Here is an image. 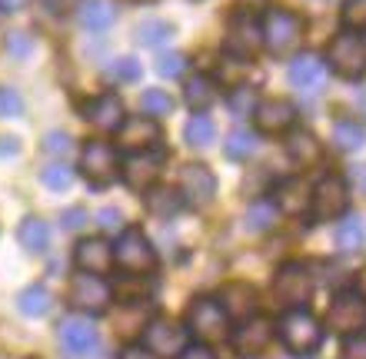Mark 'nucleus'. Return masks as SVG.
Listing matches in <instances>:
<instances>
[{
  "label": "nucleus",
  "mask_w": 366,
  "mask_h": 359,
  "mask_svg": "<svg viewBox=\"0 0 366 359\" xmlns=\"http://www.w3.org/2000/svg\"><path fill=\"white\" fill-rule=\"evenodd\" d=\"M80 166H84L87 183L97 186V190H104V186L114 183V180H117V170H120L114 146L104 143V140H90V143L84 146V153H80Z\"/></svg>",
  "instance_id": "f8f14e48"
},
{
  "label": "nucleus",
  "mask_w": 366,
  "mask_h": 359,
  "mask_svg": "<svg viewBox=\"0 0 366 359\" xmlns=\"http://www.w3.org/2000/svg\"><path fill=\"white\" fill-rule=\"evenodd\" d=\"M270 343H273V320H267V316L243 320V326L237 330V336H233V346H237L240 356H257V353H263Z\"/></svg>",
  "instance_id": "a211bd4d"
},
{
  "label": "nucleus",
  "mask_w": 366,
  "mask_h": 359,
  "mask_svg": "<svg viewBox=\"0 0 366 359\" xmlns=\"http://www.w3.org/2000/svg\"><path fill=\"white\" fill-rule=\"evenodd\" d=\"M327 326L343 336L366 333V300L360 293H340L327 310Z\"/></svg>",
  "instance_id": "9d476101"
},
{
  "label": "nucleus",
  "mask_w": 366,
  "mask_h": 359,
  "mask_svg": "<svg viewBox=\"0 0 366 359\" xmlns=\"http://www.w3.org/2000/svg\"><path fill=\"white\" fill-rule=\"evenodd\" d=\"M187 333L197 336L203 346L223 343L230 336V316L223 313V306L213 300V296H200V300H193L190 310H187Z\"/></svg>",
  "instance_id": "f257e3e1"
},
{
  "label": "nucleus",
  "mask_w": 366,
  "mask_h": 359,
  "mask_svg": "<svg viewBox=\"0 0 366 359\" xmlns=\"http://www.w3.org/2000/svg\"><path fill=\"white\" fill-rule=\"evenodd\" d=\"M74 263H77L80 273H94V276H104L110 266H114V246L100 236H90V240H80L77 250H74Z\"/></svg>",
  "instance_id": "6ab92c4d"
},
{
  "label": "nucleus",
  "mask_w": 366,
  "mask_h": 359,
  "mask_svg": "<svg viewBox=\"0 0 366 359\" xmlns=\"http://www.w3.org/2000/svg\"><path fill=\"white\" fill-rule=\"evenodd\" d=\"M104 77L110 80V84H134V80L144 77V70H140V60L134 57H117L107 64Z\"/></svg>",
  "instance_id": "c9c22d12"
},
{
  "label": "nucleus",
  "mask_w": 366,
  "mask_h": 359,
  "mask_svg": "<svg viewBox=\"0 0 366 359\" xmlns=\"http://www.w3.org/2000/svg\"><path fill=\"white\" fill-rule=\"evenodd\" d=\"M263 47L270 50L273 57H290L293 50L300 47V40H303V20L297 14H290V10H267V17H263Z\"/></svg>",
  "instance_id": "f03ea898"
},
{
  "label": "nucleus",
  "mask_w": 366,
  "mask_h": 359,
  "mask_svg": "<svg viewBox=\"0 0 366 359\" xmlns=\"http://www.w3.org/2000/svg\"><path fill=\"white\" fill-rule=\"evenodd\" d=\"M277 200H273V206H277L280 213H290V216H300L303 210L310 206V196H313V190H310L300 176H290V180H280L277 183Z\"/></svg>",
  "instance_id": "4be33fe9"
},
{
  "label": "nucleus",
  "mask_w": 366,
  "mask_h": 359,
  "mask_svg": "<svg viewBox=\"0 0 366 359\" xmlns=\"http://www.w3.org/2000/svg\"><path fill=\"white\" fill-rule=\"evenodd\" d=\"M67 303L74 310L97 316V313H107L110 303H114V290L104 276H94V273H77L67 286Z\"/></svg>",
  "instance_id": "20e7f679"
},
{
  "label": "nucleus",
  "mask_w": 366,
  "mask_h": 359,
  "mask_svg": "<svg viewBox=\"0 0 366 359\" xmlns=\"http://www.w3.org/2000/svg\"><path fill=\"white\" fill-rule=\"evenodd\" d=\"M114 263L120 270L134 273V276L150 273L157 266V253H154V246H150V240H147V233L140 226L120 230V240H117V246H114Z\"/></svg>",
  "instance_id": "7ed1b4c3"
},
{
  "label": "nucleus",
  "mask_w": 366,
  "mask_h": 359,
  "mask_svg": "<svg viewBox=\"0 0 366 359\" xmlns=\"http://www.w3.org/2000/svg\"><path fill=\"white\" fill-rule=\"evenodd\" d=\"M357 293H360V296H363V300H366V270L357 276Z\"/></svg>",
  "instance_id": "864d4df0"
},
{
  "label": "nucleus",
  "mask_w": 366,
  "mask_h": 359,
  "mask_svg": "<svg viewBox=\"0 0 366 359\" xmlns=\"http://www.w3.org/2000/svg\"><path fill=\"white\" fill-rule=\"evenodd\" d=\"M177 359H217V353H213L210 346H187Z\"/></svg>",
  "instance_id": "09e8293b"
},
{
  "label": "nucleus",
  "mask_w": 366,
  "mask_h": 359,
  "mask_svg": "<svg viewBox=\"0 0 366 359\" xmlns=\"http://www.w3.org/2000/svg\"><path fill=\"white\" fill-rule=\"evenodd\" d=\"M97 223H100V230H107V233H117V230L124 226V216H120L117 206H104V210H97Z\"/></svg>",
  "instance_id": "49530a36"
},
{
  "label": "nucleus",
  "mask_w": 366,
  "mask_h": 359,
  "mask_svg": "<svg viewBox=\"0 0 366 359\" xmlns=\"http://www.w3.org/2000/svg\"><path fill=\"white\" fill-rule=\"evenodd\" d=\"M297 120V107L290 100H280V97H270V100H260L253 107V123L260 133H283L290 130Z\"/></svg>",
  "instance_id": "dca6fc26"
},
{
  "label": "nucleus",
  "mask_w": 366,
  "mask_h": 359,
  "mask_svg": "<svg viewBox=\"0 0 366 359\" xmlns=\"http://www.w3.org/2000/svg\"><path fill=\"white\" fill-rule=\"evenodd\" d=\"M144 206L147 213L157 216V220H170V216H177L183 210V196L180 190H170V186H154V190H147Z\"/></svg>",
  "instance_id": "393cba45"
},
{
  "label": "nucleus",
  "mask_w": 366,
  "mask_h": 359,
  "mask_svg": "<svg viewBox=\"0 0 366 359\" xmlns=\"http://www.w3.org/2000/svg\"><path fill=\"white\" fill-rule=\"evenodd\" d=\"M70 150H74V140H70L64 130H50V133L44 136V153H50V156H67Z\"/></svg>",
  "instance_id": "37998d69"
},
{
  "label": "nucleus",
  "mask_w": 366,
  "mask_h": 359,
  "mask_svg": "<svg viewBox=\"0 0 366 359\" xmlns=\"http://www.w3.org/2000/svg\"><path fill=\"white\" fill-rule=\"evenodd\" d=\"M117 143L124 146V150H154L160 143V126L157 120L144 117V113H137V117H124V123L117 126Z\"/></svg>",
  "instance_id": "2eb2a0df"
},
{
  "label": "nucleus",
  "mask_w": 366,
  "mask_h": 359,
  "mask_svg": "<svg viewBox=\"0 0 366 359\" xmlns=\"http://www.w3.org/2000/svg\"><path fill=\"white\" fill-rule=\"evenodd\" d=\"M363 143H366V130L357 120H340V123L333 126V146H337V150L353 153V150H360Z\"/></svg>",
  "instance_id": "7c9ffc66"
},
{
  "label": "nucleus",
  "mask_w": 366,
  "mask_h": 359,
  "mask_svg": "<svg viewBox=\"0 0 366 359\" xmlns=\"http://www.w3.org/2000/svg\"><path fill=\"white\" fill-rule=\"evenodd\" d=\"M217 303L223 306V313L230 320H250L253 306H257V293H253L250 283H227Z\"/></svg>",
  "instance_id": "5701e85b"
},
{
  "label": "nucleus",
  "mask_w": 366,
  "mask_h": 359,
  "mask_svg": "<svg viewBox=\"0 0 366 359\" xmlns=\"http://www.w3.org/2000/svg\"><path fill=\"white\" fill-rule=\"evenodd\" d=\"M164 163H167V150H160V146H154V150H140V153H130L124 160L120 176H124V183L130 186V190H144L147 193V190L157 183V176H160Z\"/></svg>",
  "instance_id": "1a4fd4ad"
},
{
  "label": "nucleus",
  "mask_w": 366,
  "mask_h": 359,
  "mask_svg": "<svg viewBox=\"0 0 366 359\" xmlns=\"http://www.w3.org/2000/svg\"><path fill=\"white\" fill-rule=\"evenodd\" d=\"M330 70L343 80L366 77V40L360 34H337L330 44Z\"/></svg>",
  "instance_id": "423d86ee"
},
{
  "label": "nucleus",
  "mask_w": 366,
  "mask_h": 359,
  "mask_svg": "<svg viewBox=\"0 0 366 359\" xmlns=\"http://www.w3.org/2000/svg\"><path fill=\"white\" fill-rule=\"evenodd\" d=\"M140 110H144V117L157 120V117H167V113H174V97L167 93V90H144V97H140Z\"/></svg>",
  "instance_id": "e433bc0d"
},
{
  "label": "nucleus",
  "mask_w": 366,
  "mask_h": 359,
  "mask_svg": "<svg viewBox=\"0 0 366 359\" xmlns=\"http://www.w3.org/2000/svg\"><path fill=\"white\" fill-rule=\"evenodd\" d=\"M17 240L27 253H44L50 243V226L40 216H24V223L17 230Z\"/></svg>",
  "instance_id": "cd10ccee"
},
{
  "label": "nucleus",
  "mask_w": 366,
  "mask_h": 359,
  "mask_svg": "<svg viewBox=\"0 0 366 359\" xmlns=\"http://www.w3.org/2000/svg\"><path fill=\"white\" fill-rule=\"evenodd\" d=\"M310 206H313L317 220H337V216H343L347 213V206H350L347 180H340V176H323V180L313 186Z\"/></svg>",
  "instance_id": "ddd939ff"
},
{
  "label": "nucleus",
  "mask_w": 366,
  "mask_h": 359,
  "mask_svg": "<svg viewBox=\"0 0 366 359\" xmlns=\"http://www.w3.org/2000/svg\"><path fill=\"white\" fill-rule=\"evenodd\" d=\"M340 359H366V333L347 336V343L340 346Z\"/></svg>",
  "instance_id": "a18cd8bd"
},
{
  "label": "nucleus",
  "mask_w": 366,
  "mask_h": 359,
  "mask_svg": "<svg viewBox=\"0 0 366 359\" xmlns=\"http://www.w3.org/2000/svg\"><path fill=\"white\" fill-rule=\"evenodd\" d=\"M60 343L70 356H90V353L100 346V336H97V326L90 320H80V316H67L60 323Z\"/></svg>",
  "instance_id": "f3484780"
},
{
  "label": "nucleus",
  "mask_w": 366,
  "mask_h": 359,
  "mask_svg": "<svg viewBox=\"0 0 366 359\" xmlns=\"http://www.w3.org/2000/svg\"><path fill=\"white\" fill-rule=\"evenodd\" d=\"M24 4H27V0H0V10H7L10 14V10H20Z\"/></svg>",
  "instance_id": "603ef678"
},
{
  "label": "nucleus",
  "mask_w": 366,
  "mask_h": 359,
  "mask_svg": "<svg viewBox=\"0 0 366 359\" xmlns=\"http://www.w3.org/2000/svg\"><path fill=\"white\" fill-rule=\"evenodd\" d=\"M77 20L84 30H107L117 20V4L114 0H80Z\"/></svg>",
  "instance_id": "b1692460"
},
{
  "label": "nucleus",
  "mask_w": 366,
  "mask_h": 359,
  "mask_svg": "<svg viewBox=\"0 0 366 359\" xmlns=\"http://www.w3.org/2000/svg\"><path fill=\"white\" fill-rule=\"evenodd\" d=\"M363 240H366V226L360 216H347V220L337 226V246L343 253H357L360 246H363Z\"/></svg>",
  "instance_id": "72a5a7b5"
},
{
  "label": "nucleus",
  "mask_w": 366,
  "mask_h": 359,
  "mask_svg": "<svg viewBox=\"0 0 366 359\" xmlns=\"http://www.w3.org/2000/svg\"><path fill=\"white\" fill-rule=\"evenodd\" d=\"M310 293H313V280H310V273H307L303 263H283V266L277 270L273 296H277L283 306L300 310V306L310 300Z\"/></svg>",
  "instance_id": "9b49d317"
},
{
  "label": "nucleus",
  "mask_w": 366,
  "mask_h": 359,
  "mask_svg": "<svg viewBox=\"0 0 366 359\" xmlns=\"http://www.w3.org/2000/svg\"><path fill=\"white\" fill-rule=\"evenodd\" d=\"M74 166L70 163H50L44 166V173H40V180H44V186L47 190H54V193H64L70 183H74Z\"/></svg>",
  "instance_id": "4c0bfd02"
},
{
  "label": "nucleus",
  "mask_w": 366,
  "mask_h": 359,
  "mask_svg": "<svg viewBox=\"0 0 366 359\" xmlns=\"http://www.w3.org/2000/svg\"><path fill=\"white\" fill-rule=\"evenodd\" d=\"M180 196L190 206H207L217 196V176L207 163H187L180 170Z\"/></svg>",
  "instance_id": "4468645a"
},
{
  "label": "nucleus",
  "mask_w": 366,
  "mask_h": 359,
  "mask_svg": "<svg viewBox=\"0 0 366 359\" xmlns=\"http://www.w3.org/2000/svg\"><path fill=\"white\" fill-rule=\"evenodd\" d=\"M84 117L97 126V130H104V133H117V126L124 123V103L117 93H104V97L90 100L87 107H84Z\"/></svg>",
  "instance_id": "412c9836"
},
{
  "label": "nucleus",
  "mask_w": 366,
  "mask_h": 359,
  "mask_svg": "<svg viewBox=\"0 0 366 359\" xmlns=\"http://www.w3.org/2000/svg\"><path fill=\"white\" fill-rule=\"evenodd\" d=\"M183 70H187V57H183L180 50H174V54H160L157 57V74L167 80H177L183 77Z\"/></svg>",
  "instance_id": "ea45409f"
},
{
  "label": "nucleus",
  "mask_w": 366,
  "mask_h": 359,
  "mask_svg": "<svg viewBox=\"0 0 366 359\" xmlns=\"http://www.w3.org/2000/svg\"><path fill=\"white\" fill-rule=\"evenodd\" d=\"M223 47L227 54L237 60H253L263 47V34L260 24L253 20L250 10H240L237 17H230V27H227V37H223Z\"/></svg>",
  "instance_id": "6e6552de"
},
{
  "label": "nucleus",
  "mask_w": 366,
  "mask_h": 359,
  "mask_svg": "<svg viewBox=\"0 0 366 359\" xmlns=\"http://www.w3.org/2000/svg\"><path fill=\"white\" fill-rule=\"evenodd\" d=\"M120 359H157L154 353H147L144 346H127L124 353H120Z\"/></svg>",
  "instance_id": "3c124183"
},
{
  "label": "nucleus",
  "mask_w": 366,
  "mask_h": 359,
  "mask_svg": "<svg viewBox=\"0 0 366 359\" xmlns=\"http://www.w3.org/2000/svg\"><path fill=\"white\" fill-rule=\"evenodd\" d=\"M24 113V100L17 90L0 87V117H20Z\"/></svg>",
  "instance_id": "c03bdc74"
},
{
  "label": "nucleus",
  "mask_w": 366,
  "mask_h": 359,
  "mask_svg": "<svg viewBox=\"0 0 366 359\" xmlns=\"http://www.w3.org/2000/svg\"><path fill=\"white\" fill-rule=\"evenodd\" d=\"M280 340L290 353H313L323 343V326L317 323V316L310 310H290L280 320Z\"/></svg>",
  "instance_id": "39448f33"
},
{
  "label": "nucleus",
  "mask_w": 366,
  "mask_h": 359,
  "mask_svg": "<svg viewBox=\"0 0 366 359\" xmlns=\"http://www.w3.org/2000/svg\"><path fill=\"white\" fill-rule=\"evenodd\" d=\"M50 306H54V300H50V293H47V286H27V290L17 296V310L24 313V316H47L50 313Z\"/></svg>",
  "instance_id": "c756f323"
},
{
  "label": "nucleus",
  "mask_w": 366,
  "mask_h": 359,
  "mask_svg": "<svg viewBox=\"0 0 366 359\" xmlns=\"http://www.w3.org/2000/svg\"><path fill=\"white\" fill-rule=\"evenodd\" d=\"M17 359H34V356H17Z\"/></svg>",
  "instance_id": "6e6d98bb"
},
{
  "label": "nucleus",
  "mask_w": 366,
  "mask_h": 359,
  "mask_svg": "<svg viewBox=\"0 0 366 359\" xmlns=\"http://www.w3.org/2000/svg\"><path fill=\"white\" fill-rule=\"evenodd\" d=\"M30 50H34V37H30L27 30H10L7 34V54L17 60H27Z\"/></svg>",
  "instance_id": "a19ab883"
},
{
  "label": "nucleus",
  "mask_w": 366,
  "mask_h": 359,
  "mask_svg": "<svg viewBox=\"0 0 366 359\" xmlns=\"http://www.w3.org/2000/svg\"><path fill=\"white\" fill-rule=\"evenodd\" d=\"M190 343L187 326L174 320H154L144 326V350L154 353L157 359H177Z\"/></svg>",
  "instance_id": "0eeeda50"
},
{
  "label": "nucleus",
  "mask_w": 366,
  "mask_h": 359,
  "mask_svg": "<svg viewBox=\"0 0 366 359\" xmlns=\"http://www.w3.org/2000/svg\"><path fill=\"white\" fill-rule=\"evenodd\" d=\"M287 153L293 156L300 166H313V163H320L323 146H320V140L310 133V130H293L287 140Z\"/></svg>",
  "instance_id": "bb28decb"
},
{
  "label": "nucleus",
  "mask_w": 366,
  "mask_h": 359,
  "mask_svg": "<svg viewBox=\"0 0 366 359\" xmlns=\"http://www.w3.org/2000/svg\"><path fill=\"white\" fill-rule=\"evenodd\" d=\"M243 7L247 10H253V7H267V4H270V0H240Z\"/></svg>",
  "instance_id": "5fc2aeb1"
},
{
  "label": "nucleus",
  "mask_w": 366,
  "mask_h": 359,
  "mask_svg": "<svg viewBox=\"0 0 366 359\" xmlns=\"http://www.w3.org/2000/svg\"><path fill=\"white\" fill-rule=\"evenodd\" d=\"M174 37V24L164 17H147L137 24V44L140 47H160Z\"/></svg>",
  "instance_id": "c85d7f7f"
},
{
  "label": "nucleus",
  "mask_w": 366,
  "mask_h": 359,
  "mask_svg": "<svg viewBox=\"0 0 366 359\" xmlns=\"http://www.w3.org/2000/svg\"><path fill=\"white\" fill-rule=\"evenodd\" d=\"M340 17L347 24L353 34L366 30V0H343V7H340Z\"/></svg>",
  "instance_id": "58836bf2"
},
{
  "label": "nucleus",
  "mask_w": 366,
  "mask_h": 359,
  "mask_svg": "<svg viewBox=\"0 0 366 359\" xmlns=\"http://www.w3.org/2000/svg\"><path fill=\"white\" fill-rule=\"evenodd\" d=\"M280 210L270 203V200H257V203L247 210V230L250 233H267L270 226H277Z\"/></svg>",
  "instance_id": "f704fd0d"
},
{
  "label": "nucleus",
  "mask_w": 366,
  "mask_h": 359,
  "mask_svg": "<svg viewBox=\"0 0 366 359\" xmlns=\"http://www.w3.org/2000/svg\"><path fill=\"white\" fill-rule=\"evenodd\" d=\"M287 77H290V87L313 93V90H320L323 77H327V67H323V60L317 54H297L287 70Z\"/></svg>",
  "instance_id": "aec40b11"
},
{
  "label": "nucleus",
  "mask_w": 366,
  "mask_h": 359,
  "mask_svg": "<svg viewBox=\"0 0 366 359\" xmlns=\"http://www.w3.org/2000/svg\"><path fill=\"white\" fill-rule=\"evenodd\" d=\"M213 136H217L213 120L203 117V113H193V117L187 120V126H183V140L190 146H200V150H207V146L213 143Z\"/></svg>",
  "instance_id": "2f4dec72"
},
{
  "label": "nucleus",
  "mask_w": 366,
  "mask_h": 359,
  "mask_svg": "<svg viewBox=\"0 0 366 359\" xmlns=\"http://www.w3.org/2000/svg\"><path fill=\"white\" fill-rule=\"evenodd\" d=\"M87 220L90 216L84 206H70V210H64V216H60V226H64V230H84Z\"/></svg>",
  "instance_id": "de8ad7c7"
},
{
  "label": "nucleus",
  "mask_w": 366,
  "mask_h": 359,
  "mask_svg": "<svg viewBox=\"0 0 366 359\" xmlns=\"http://www.w3.org/2000/svg\"><path fill=\"white\" fill-rule=\"evenodd\" d=\"M227 107H230V113L233 117H247V113H250L253 107H257V103H253V90L250 87H237L230 93V97H227Z\"/></svg>",
  "instance_id": "79ce46f5"
},
{
  "label": "nucleus",
  "mask_w": 366,
  "mask_h": 359,
  "mask_svg": "<svg viewBox=\"0 0 366 359\" xmlns=\"http://www.w3.org/2000/svg\"><path fill=\"white\" fill-rule=\"evenodd\" d=\"M257 150V136L250 130H233L227 140H223V156L240 163V160H250V153Z\"/></svg>",
  "instance_id": "473e14b6"
},
{
  "label": "nucleus",
  "mask_w": 366,
  "mask_h": 359,
  "mask_svg": "<svg viewBox=\"0 0 366 359\" xmlns=\"http://www.w3.org/2000/svg\"><path fill=\"white\" fill-rule=\"evenodd\" d=\"M350 183L357 186V193H366V163L350 166Z\"/></svg>",
  "instance_id": "8fccbe9b"
},
{
  "label": "nucleus",
  "mask_w": 366,
  "mask_h": 359,
  "mask_svg": "<svg viewBox=\"0 0 366 359\" xmlns=\"http://www.w3.org/2000/svg\"><path fill=\"white\" fill-rule=\"evenodd\" d=\"M183 100H187V107H190L193 113H203V110H210L213 103H217V84H213L207 74H197V77L187 80Z\"/></svg>",
  "instance_id": "a878e982"
}]
</instances>
